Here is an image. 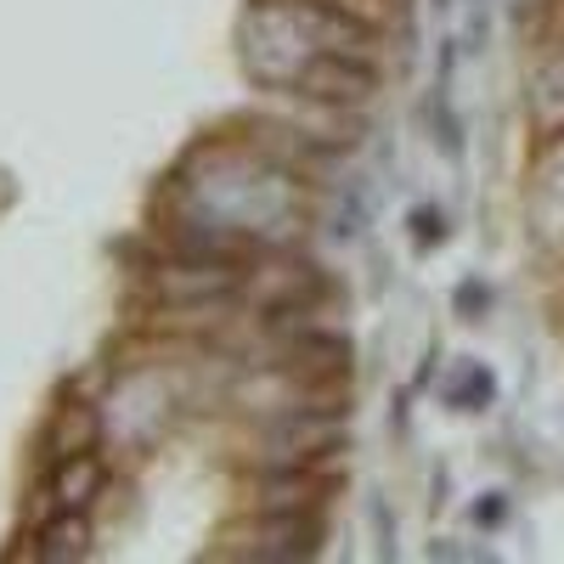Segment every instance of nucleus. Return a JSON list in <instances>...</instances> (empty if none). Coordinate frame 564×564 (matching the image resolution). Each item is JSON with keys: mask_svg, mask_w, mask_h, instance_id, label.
I'll return each mask as SVG.
<instances>
[{"mask_svg": "<svg viewBox=\"0 0 564 564\" xmlns=\"http://www.w3.org/2000/svg\"><path fill=\"white\" fill-rule=\"evenodd\" d=\"M345 412H316V406H300V412H276L260 435V463L276 468V463H334V452H345Z\"/></svg>", "mask_w": 564, "mask_h": 564, "instance_id": "f257e3e1", "label": "nucleus"}, {"mask_svg": "<svg viewBox=\"0 0 564 564\" xmlns=\"http://www.w3.org/2000/svg\"><path fill=\"white\" fill-rule=\"evenodd\" d=\"M300 97H316V102H334V108H367L372 90H379V63L372 57H345V52H316L305 63V74L294 79Z\"/></svg>", "mask_w": 564, "mask_h": 564, "instance_id": "f03ea898", "label": "nucleus"}, {"mask_svg": "<svg viewBox=\"0 0 564 564\" xmlns=\"http://www.w3.org/2000/svg\"><path fill=\"white\" fill-rule=\"evenodd\" d=\"M339 475L327 463H276L260 468V508L265 513H316L327 497H334Z\"/></svg>", "mask_w": 564, "mask_h": 564, "instance_id": "7ed1b4c3", "label": "nucleus"}, {"mask_svg": "<svg viewBox=\"0 0 564 564\" xmlns=\"http://www.w3.org/2000/svg\"><path fill=\"white\" fill-rule=\"evenodd\" d=\"M322 542V520L316 513H265L254 520V547H243V558L254 564H305L316 558Z\"/></svg>", "mask_w": 564, "mask_h": 564, "instance_id": "20e7f679", "label": "nucleus"}, {"mask_svg": "<svg viewBox=\"0 0 564 564\" xmlns=\"http://www.w3.org/2000/svg\"><path fill=\"white\" fill-rule=\"evenodd\" d=\"M525 124L542 148H558L564 141V45L542 52L525 74Z\"/></svg>", "mask_w": 564, "mask_h": 564, "instance_id": "39448f33", "label": "nucleus"}, {"mask_svg": "<svg viewBox=\"0 0 564 564\" xmlns=\"http://www.w3.org/2000/svg\"><path fill=\"white\" fill-rule=\"evenodd\" d=\"M350 361H356L350 334H334V327H305V334H289V339L276 345V361L271 367L305 372V379H345Z\"/></svg>", "mask_w": 564, "mask_h": 564, "instance_id": "423d86ee", "label": "nucleus"}, {"mask_svg": "<svg viewBox=\"0 0 564 564\" xmlns=\"http://www.w3.org/2000/svg\"><path fill=\"white\" fill-rule=\"evenodd\" d=\"M34 558L40 564H79V558H90L85 508H57V520H45L40 536H34Z\"/></svg>", "mask_w": 564, "mask_h": 564, "instance_id": "0eeeda50", "label": "nucleus"}, {"mask_svg": "<svg viewBox=\"0 0 564 564\" xmlns=\"http://www.w3.org/2000/svg\"><path fill=\"white\" fill-rule=\"evenodd\" d=\"M102 457L97 452H74V457H57V475H52V497L57 508H90L102 497Z\"/></svg>", "mask_w": 564, "mask_h": 564, "instance_id": "6e6552de", "label": "nucleus"}, {"mask_svg": "<svg viewBox=\"0 0 564 564\" xmlns=\"http://www.w3.org/2000/svg\"><path fill=\"white\" fill-rule=\"evenodd\" d=\"M423 119H430V135H435V153L446 164H463V119L452 108V79H435L430 97H423Z\"/></svg>", "mask_w": 564, "mask_h": 564, "instance_id": "1a4fd4ad", "label": "nucleus"}, {"mask_svg": "<svg viewBox=\"0 0 564 564\" xmlns=\"http://www.w3.org/2000/svg\"><path fill=\"white\" fill-rule=\"evenodd\" d=\"M97 441H102V412H97V406H85V401L57 406V417H52V452H57V457L97 452Z\"/></svg>", "mask_w": 564, "mask_h": 564, "instance_id": "9d476101", "label": "nucleus"}, {"mask_svg": "<svg viewBox=\"0 0 564 564\" xmlns=\"http://www.w3.org/2000/svg\"><path fill=\"white\" fill-rule=\"evenodd\" d=\"M441 401L452 406V412H486L491 401H497V372L491 367H480V361H468L457 379L441 390Z\"/></svg>", "mask_w": 564, "mask_h": 564, "instance_id": "9b49d317", "label": "nucleus"}, {"mask_svg": "<svg viewBox=\"0 0 564 564\" xmlns=\"http://www.w3.org/2000/svg\"><path fill=\"white\" fill-rule=\"evenodd\" d=\"M406 238H412V249H441L446 243V209H435V204H417L412 215H406Z\"/></svg>", "mask_w": 564, "mask_h": 564, "instance_id": "f8f14e48", "label": "nucleus"}, {"mask_svg": "<svg viewBox=\"0 0 564 564\" xmlns=\"http://www.w3.org/2000/svg\"><path fill=\"white\" fill-rule=\"evenodd\" d=\"M452 311H457L463 322H480V316L491 311V289H486V282H475V276L457 282V289H452Z\"/></svg>", "mask_w": 564, "mask_h": 564, "instance_id": "ddd939ff", "label": "nucleus"}, {"mask_svg": "<svg viewBox=\"0 0 564 564\" xmlns=\"http://www.w3.org/2000/svg\"><path fill=\"white\" fill-rule=\"evenodd\" d=\"M423 553H430V558H441V564H468V558H486L480 547H457L452 536H435V542L423 547Z\"/></svg>", "mask_w": 564, "mask_h": 564, "instance_id": "4468645a", "label": "nucleus"}, {"mask_svg": "<svg viewBox=\"0 0 564 564\" xmlns=\"http://www.w3.org/2000/svg\"><path fill=\"white\" fill-rule=\"evenodd\" d=\"M372 531H379V553L395 558V513L384 502H372Z\"/></svg>", "mask_w": 564, "mask_h": 564, "instance_id": "2eb2a0df", "label": "nucleus"}, {"mask_svg": "<svg viewBox=\"0 0 564 564\" xmlns=\"http://www.w3.org/2000/svg\"><path fill=\"white\" fill-rule=\"evenodd\" d=\"M502 513H508V502H502V491H491L486 502H475V525H502Z\"/></svg>", "mask_w": 564, "mask_h": 564, "instance_id": "dca6fc26", "label": "nucleus"}, {"mask_svg": "<svg viewBox=\"0 0 564 564\" xmlns=\"http://www.w3.org/2000/svg\"><path fill=\"white\" fill-rule=\"evenodd\" d=\"M430 7H435V12H446V7H452V0H430Z\"/></svg>", "mask_w": 564, "mask_h": 564, "instance_id": "f3484780", "label": "nucleus"}]
</instances>
